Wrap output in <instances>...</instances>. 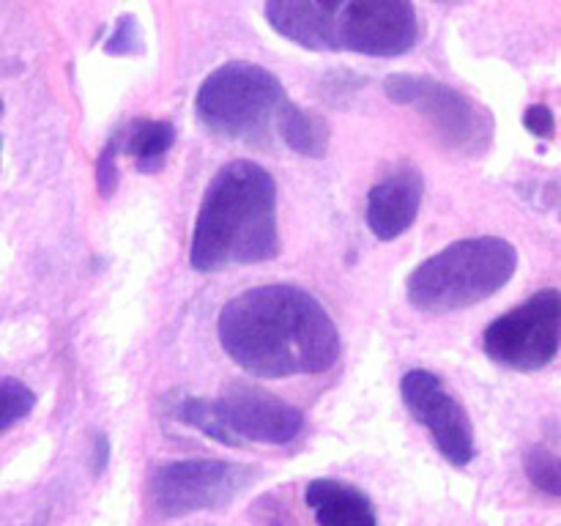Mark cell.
I'll return each mask as SVG.
<instances>
[{"instance_id": "obj_1", "label": "cell", "mask_w": 561, "mask_h": 526, "mask_svg": "<svg viewBox=\"0 0 561 526\" xmlns=\"http://www.w3.org/2000/svg\"><path fill=\"white\" fill-rule=\"evenodd\" d=\"M225 354L261 378L316 376L340 359V332L327 307L299 285H261L219 312Z\"/></svg>"}, {"instance_id": "obj_2", "label": "cell", "mask_w": 561, "mask_h": 526, "mask_svg": "<svg viewBox=\"0 0 561 526\" xmlns=\"http://www.w3.org/2000/svg\"><path fill=\"white\" fill-rule=\"evenodd\" d=\"M277 252V186L272 173L250 159L228 162L203 195L192 230V266L197 272H222L272 261Z\"/></svg>"}, {"instance_id": "obj_3", "label": "cell", "mask_w": 561, "mask_h": 526, "mask_svg": "<svg viewBox=\"0 0 561 526\" xmlns=\"http://www.w3.org/2000/svg\"><path fill=\"white\" fill-rule=\"evenodd\" d=\"M266 20L279 36L318 53L394 58L420 38V16L405 0H274Z\"/></svg>"}, {"instance_id": "obj_4", "label": "cell", "mask_w": 561, "mask_h": 526, "mask_svg": "<svg viewBox=\"0 0 561 526\" xmlns=\"http://www.w3.org/2000/svg\"><path fill=\"white\" fill-rule=\"evenodd\" d=\"M518 272V250L499 236H474L444 247L405 279L420 312H453L491 299Z\"/></svg>"}, {"instance_id": "obj_5", "label": "cell", "mask_w": 561, "mask_h": 526, "mask_svg": "<svg viewBox=\"0 0 561 526\" xmlns=\"http://www.w3.org/2000/svg\"><path fill=\"white\" fill-rule=\"evenodd\" d=\"M283 82L250 60H230L203 80L195 99L201 124L225 140L272 146L290 107Z\"/></svg>"}, {"instance_id": "obj_6", "label": "cell", "mask_w": 561, "mask_h": 526, "mask_svg": "<svg viewBox=\"0 0 561 526\" xmlns=\"http://www.w3.org/2000/svg\"><path fill=\"white\" fill-rule=\"evenodd\" d=\"M175 416L228 447H241L244 442L288 444L305 427L299 409L244 381L225 387L219 398H184Z\"/></svg>"}, {"instance_id": "obj_7", "label": "cell", "mask_w": 561, "mask_h": 526, "mask_svg": "<svg viewBox=\"0 0 561 526\" xmlns=\"http://www.w3.org/2000/svg\"><path fill=\"white\" fill-rule=\"evenodd\" d=\"M383 91L394 104L411 107L433 135L463 157H482L496 135V121L482 104L458 88L425 75H392Z\"/></svg>"}, {"instance_id": "obj_8", "label": "cell", "mask_w": 561, "mask_h": 526, "mask_svg": "<svg viewBox=\"0 0 561 526\" xmlns=\"http://www.w3.org/2000/svg\"><path fill=\"white\" fill-rule=\"evenodd\" d=\"M257 477L261 471L255 466L233 464V460H175L153 471L148 496L159 515L181 518L203 510L228 507L241 493L250 491Z\"/></svg>"}, {"instance_id": "obj_9", "label": "cell", "mask_w": 561, "mask_h": 526, "mask_svg": "<svg viewBox=\"0 0 561 526\" xmlns=\"http://www.w3.org/2000/svg\"><path fill=\"white\" fill-rule=\"evenodd\" d=\"M561 343V294L546 288L485 329V354L496 365L535 373L551 365Z\"/></svg>"}, {"instance_id": "obj_10", "label": "cell", "mask_w": 561, "mask_h": 526, "mask_svg": "<svg viewBox=\"0 0 561 526\" xmlns=\"http://www.w3.org/2000/svg\"><path fill=\"white\" fill-rule=\"evenodd\" d=\"M400 395L405 409L431 433L438 453L453 466H469L477 455L474 425L469 414L447 389V384L425 367H414L400 378Z\"/></svg>"}, {"instance_id": "obj_11", "label": "cell", "mask_w": 561, "mask_h": 526, "mask_svg": "<svg viewBox=\"0 0 561 526\" xmlns=\"http://www.w3.org/2000/svg\"><path fill=\"white\" fill-rule=\"evenodd\" d=\"M425 181L414 164H400L389 170L367 195V225L376 239L392 241L403 236L420 214Z\"/></svg>"}, {"instance_id": "obj_12", "label": "cell", "mask_w": 561, "mask_h": 526, "mask_svg": "<svg viewBox=\"0 0 561 526\" xmlns=\"http://www.w3.org/2000/svg\"><path fill=\"white\" fill-rule=\"evenodd\" d=\"M305 502L316 515L318 526H378L367 493L345 480H312L305 491Z\"/></svg>"}, {"instance_id": "obj_13", "label": "cell", "mask_w": 561, "mask_h": 526, "mask_svg": "<svg viewBox=\"0 0 561 526\" xmlns=\"http://www.w3.org/2000/svg\"><path fill=\"white\" fill-rule=\"evenodd\" d=\"M110 140L115 142V151L135 159V168L140 173H159L164 168L168 151L175 142V126L170 121L137 118L121 132H115Z\"/></svg>"}, {"instance_id": "obj_14", "label": "cell", "mask_w": 561, "mask_h": 526, "mask_svg": "<svg viewBox=\"0 0 561 526\" xmlns=\"http://www.w3.org/2000/svg\"><path fill=\"white\" fill-rule=\"evenodd\" d=\"M329 124L323 115L310 113L307 107L290 104L285 113L283 126H279V140L290 148V151L301 153V157H323L329 148Z\"/></svg>"}, {"instance_id": "obj_15", "label": "cell", "mask_w": 561, "mask_h": 526, "mask_svg": "<svg viewBox=\"0 0 561 526\" xmlns=\"http://www.w3.org/2000/svg\"><path fill=\"white\" fill-rule=\"evenodd\" d=\"M33 405H36V395L27 384L16 381V378H3L0 381V433L25 420Z\"/></svg>"}, {"instance_id": "obj_16", "label": "cell", "mask_w": 561, "mask_h": 526, "mask_svg": "<svg viewBox=\"0 0 561 526\" xmlns=\"http://www.w3.org/2000/svg\"><path fill=\"white\" fill-rule=\"evenodd\" d=\"M524 469L526 477L535 482V488L546 491L548 496H559L561 493V471H559V458L557 453H551L548 447H531L524 455Z\"/></svg>"}, {"instance_id": "obj_17", "label": "cell", "mask_w": 561, "mask_h": 526, "mask_svg": "<svg viewBox=\"0 0 561 526\" xmlns=\"http://www.w3.org/2000/svg\"><path fill=\"white\" fill-rule=\"evenodd\" d=\"M104 53L110 55H137L142 53V33L137 16L124 14L118 22H115L113 36L104 44Z\"/></svg>"}, {"instance_id": "obj_18", "label": "cell", "mask_w": 561, "mask_h": 526, "mask_svg": "<svg viewBox=\"0 0 561 526\" xmlns=\"http://www.w3.org/2000/svg\"><path fill=\"white\" fill-rule=\"evenodd\" d=\"M115 186H118V151H115V142L110 140L96 159V190L102 197H110Z\"/></svg>"}, {"instance_id": "obj_19", "label": "cell", "mask_w": 561, "mask_h": 526, "mask_svg": "<svg viewBox=\"0 0 561 526\" xmlns=\"http://www.w3.org/2000/svg\"><path fill=\"white\" fill-rule=\"evenodd\" d=\"M526 129L535 137H542V140H551L557 135V118H553V110L548 104H531L524 115Z\"/></svg>"}, {"instance_id": "obj_20", "label": "cell", "mask_w": 561, "mask_h": 526, "mask_svg": "<svg viewBox=\"0 0 561 526\" xmlns=\"http://www.w3.org/2000/svg\"><path fill=\"white\" fill-rule=\"evenodd\" d=\"M107 458H110L107 436H96V442H93V455H91L93 471H96V474H102L104 466H107Z\"/></svg>"}, {"instance_id": "obj_21", "label": "cell", "mask_w": 561, "mask_h": 526, "mask_svg": "<svg viewBox=\"0 0 561 526\" xmlns=\"http://www.w3.org/2000/svg\"><path fill=\"white\" fill-rule=\"evenodd\" d=\"M0 115H3V99H0Z\"/></svg>"}, {"instance_id": "obj_22", "label": "cell", "mask_w": 561, "mask_h": 526, "mask_svg": "<svg viewBox=\"0 0 561 526\" xmlns=\"http://www.w3.org/2000/svg\"><path fill=\"white\" fill-rule=\"evenodd\" d=\"M0 148H3V140H0Z\"/></svg>"}]
</instances>
